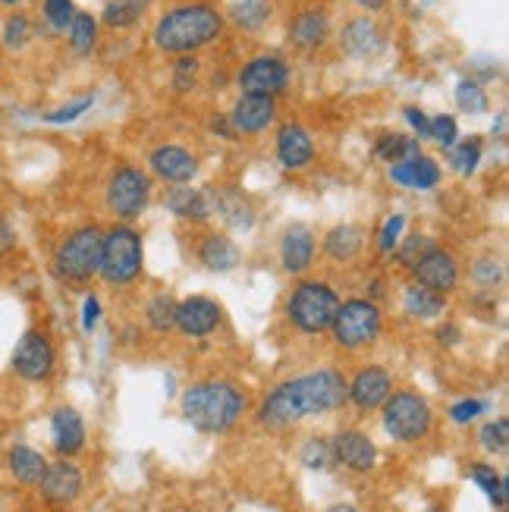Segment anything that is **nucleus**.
<instances>
[{
	"label": "nucleus",
	"mask_w": 509,
	"mask_h": 512,
	"mask_svg": "<svg viewBox=\"0 0 509 512\" xmlns=\"http://www.w3.org/2000/svg\"><path fill=\"white\" fill-rule=\"evenodd\" d=\"M198 85V60L195 57H180L173 63V92L189 95Z\"/></svg>",
	"instance_id": "44"
},
{
	"label": "nucleus",
	"mask_w": 509,
	"mask_h": 512,
	"mask_svg": "<svg viewBox=\"0 0 509 512\" xmlns=\"http://www.w3.org/2000/svg\"><path fill=\"white\" fill-rule=\"evenodd\" d=\"M481 412H484L481 399H459V403L450 409V418L456 421V425H469V421H475Z\"/></svg>",
	"instance_id": "49"
},
{
	"label": "nucleus",
	"mask_w": 509,
	"mask_h": 512,
	"mask_svg": "<svg viewBox=\"0 0 509 512\" xmlns=\"http://www.w3.org/2000/svg\"><path fill=\"white\" fill-rule=\"evenodd\" d=\"M148 164L154 170V176H161L164 183L183 186L198 173V161L195 154L183 145H158L148 154Z\"/></svg>",
	"instance_id": "13"
},
{
	"label": "nucleus",
	"mask_w": 509,
	"mask_h": 512,
	"mask_svg": "<svg viewBox=\"0 0 509 512\" xmlns=\"http://www.w3.org/2000/svg\"><path fill=\"white\" fill-rule=\"evenodd\" d=\"M327 512H356V506H346V503H343V506H330Z\"/></svg>",
	"instance_id": "56"
},
{
	"label": "nucleus",
	"mask_w": 509,
	"mask_h": 512,
	"mask_svg": "<svg viewBox=\"0 0 509 512\" xmlns=\"http://www.w3.org/2000/svg\"><path fill=\"white\" fill-rule=\"evenodd\" d=\"M239 258H242L239 246L224 233H211V236L202 239V246H198V261H202L214 274L233 271V267L239 264Z\"/></svg>",
	"instance_id": "25"
},
{
	"label": "nucleus",
	"mask_w": 509,
	"mask_h": 512,
	"mask_svg": "<svg viewBox=\"0 0 509 512\" xmlns=\"http://www.w3.org/2000/svg\"><path fill=\"white\" fill-rule=\"evenodd\" d=\"M330 38V19L327 13L321 10H308V13H299L293 22H290V41L296 44V48H321V44Z\"/></svg>",
	"instance_id": "26"
},
{
	"label": "nucleus",
	"mask_w": 509,
	"mask_h": 512,
	"mask_svg": "<svg viewBox=\"0 0 509 512\" xmlns=\"http://www.w3.org/2000/svg\"><path fill=\"white\" fill-rule=\"evenodd\" d=\"M145 264V246L142 236L132 230L129 224H117L104 233L101 242V267L98 274L110 283V286H126L142 274Z\"/></svg>",
	"instance_id": "4"
},
{
	"label": "nucleus",
	"mask_w": 509,
	"mask_h": 512,
	"mask_svg": "<svg viewBox=\"0 0 509 512\" xmlns=\"http://www.w3.org/2000/svg\"><path fill=\"white\" fill-rule=\"evenodd\" d=\"M299 456H302V462L308 465V469H318V472L330 469V462H334V450H330V443L318 440V437L308 440Z\"/></svg>",
	"instance_id": "45"
},
{
	"label": "nucleus",
	"mask_w": 509,
	"mask_h": 512,
	"mask_svg": "<svg viewBox=\"0 0 509 512\" xmlns=\"http://www.w3.org/2000/svg\"><path fill=\"white\" fill-rule=\"evenodd\" d=\"M403 117H406V123L412 126L415 139H428V126H431V117L425 114V110H418V107H406V110H403Z\"/></svg>",
	"instance_id": "50"
},
{
	"label": "nucleus",
	"mask_w": 509,
	"mask_h": 512,
	"mask_svg": "<svg viewBox=\"0 0 509 512\" xmlns=\"http://www.w3.org/2000/svg\"><path fill=\"white\" fill-rule=\"evenodd\" d=\"M428 139H434L440 148H453L459 142V123L453 114H437L431 117V126H428Z\"/></svg>",
	"instance_id": "41"
},
{
	"label": "nucleus",
	"mask_w": 509,
	"mask_h": 512,
	"mask_svg": "<svg viewBox=\"0 0 509 512\" xmlns=\"http://www.w3.org/2000/svg\"><path fill=\"white\" fill-rule=\"evenodd\" d=\"M330 450H334V459L352 472H371L374 459H378V450H374V443L362 431H340Z\"/></svg>",
	"instance_id": "22"
},
{
	"label": "nucleus",
	"mask_w": 509,
	"mask_h": 512,
	"mask_svg": "<svg viewBox=\"0 0 509 512\" xmlns=\"http://www.w3.org/2000/svg\"><path fill=\"white\" fill-rule=\"evenodd\" d=\"M145 318H148V324H151L154 330H158V333L170 330L173 321H176V299L167 296V293H158V296H154V299L148 302Z\"/></svg>",
	"instance_id": "39"
},
{
	"label": "nucleus",
	"mask_w": 509,
	"mask_h": 512,
	"mask_svg": "<svg viewBox=\"0 0 509 512\" xmlns=\"http://www.w3.org/2000/svg\"><path fill=\"white\" fill-rule=\"evenodd\" d=\"M346 377L334 368L324 371H312L305 377H296V381H286L277 390H271V396L264 399L261 406V421L264 425H293V421H302L308 415H324L334 412L346 403Z\"/></svg>",
	"instance_id": "1"
},
{
	"label": "nucleus",
	"mask_w": 509,
	"mask_h": 512,
	"mask_svg": "<svg viewBox=\"0 0 509 512\" xmlns=\"http://www.w3.org/2000/svg\"><path fill=\"white\" fill-rule=\"evenodd\" d=\"M101 242H104V230H98V227L73 230L54 252V261H51L54 277L63 283L92 280L101 267Z\"/></svg>",
	"instance_id": "5"
},
{
	"label": "nucleus",
	"mask_w": 509,
	"mask_h": 512,
	"mask_svg": "<svg viewBox=\"0 0 509 512\" xmlns=\"http://www.w3.org/2000/svg\"><path fill=\"white\" fill-rule=\"evenodd\" d=\"M13 371L26 381H48L54 371V346L38 330H26L13 349Z\"/></svg>",
	"instance_id": "11"
},
{
	"label": "nucleus",
	"mask_w": 509,
	"mask_h": 512,
	"mask_svg": "<svg viewBox=\"0 0 509 512\" xmlns=\"http://www.w3.org/2000/svg\"><path fill=\"white\" fill-rule=\"evenodd\" d=\"M334 340L346 349H359L371 340H378L381 333V308L371 299H349L340 302L337 315H334Z\"/></svg>",
	"instance_id": "8"
},
{
	"label": "nucleus",
	"mask_w": 509,
	"mask_h": 512,
	"mask_svg": "<svg viewBox=\"0 0 509 512\" xmlns=\"http://www.w3.org/2000/svg\"><path fill=\"white\" fill-rule=\"evenodd\" d=\"M220 32H224V16L211 4H183L158 19L151 38L164 54H192L217 41Z\"/></svg>",
	"instance_id": "2"
},
{
	"label": "nucleus",
	"mask_w": 509,
	"mask_h": 512,
	"mask_svg": "<svg viewBox=\"0 0 509 512\" xmlns=\"http://www.w3.org/2000/svg\"><path fill=\"white\" fill-rule=\"evenodd\" d=\"M494 129H497V139H506V114L497 117V126Z\"/></svg>",
	"instance_id": "55"
},
{
	"label": "nucleus",
	"mask_w": 509,
	"mask_h": 512,
	"mask_svg": "<svg viewBox=\"0 0 509 512\" xmlns=\"http://www.w3.org/2000/svg\"><path fill=\"white\" fill-rule=\"evenodd\" d=\"M151 198V176L142 173L139 167H120L107 183V211L120 220H136Z\"/></svg>",
	"instance_id": "9"
},
{
	"label": "nucleus",
	"mask_w": 509,
	"mask_h": 512,
	"mask_svg": "<svg viewBox=\"0 0 509 512\" xmlns=\"http://www.w3.org/2000/svg\"><path fill=\"white\" fill-rule=\"evenodd\" d=\"M390 180L406 186V189L428 192V189H434L440 183V167H437L434 158H425V154H418L415 161L390 164Z\"/></svg>",
	"instance_id": "24"
},
{
	"label": "nucleus",
	"mask_w": 509,
	"mask_h": 512,
	"mask_svg": "<svg viewBox=\"0 0 509 512\" xmlns=\"http://www.w3.org/2000/svg\"><path fill=\"white\" fill-rule=\"evenodd\" d=\"M220 324V305L208 296H192L186 302H176V321L173 327H180L186 337L202 340L208 333H214Z\"/></svg>",
	"instance_id": "15"
},
{
	"label": "nucleus",
	"mask_w": 509,
	"mask_h": 512,
	"mask_svg": "<svg viewBox=\"0 0 509 512\" xmlns=\"http://www.w3.org/2000/svg\"><path fill=\"white\" fill-rule=\"evenodd\" d=\"M44 469H48V462L44 456L32 447H13L10 450V472L19 484H38Z\"/></svg>",
	"instance_id": "31"
},
{
	"label": "nucleus",
	"mask_w": 509,
	"mask_h": 512,
	"mask_svg": "<svg viewBox=\"0 0 509 512\" xmlns=\"http://www.w3.org/2000/svg\"><path fill=\"white\" fill-rule=\"evenodd\" d=\"M340 44L349 57L356 60H365V57H374L384 51V35L381 29L374 26L368 16H359V19H349L343 32H340Z\"/></svg>",
	"instance_id": "21"
},
{
	"label": "nucleus",
	"mask_w": 509,
	"mask_h": 512,
	"mask_svg": "<svg viewBox=\"0 0 509 512\" xmlns=\"http://www.w3.org/2000/svg\"><path fill=\"white\" fill-rule=\"evenodd\" d=\"M51 440L60 456H76L85 447V421L76 409L60 406L51 415Z\"/></svg>",
	"instance_id": "23"
},
{
	"label": "nucleus",
	"mask_w": 509,
	"mask_h": 512,
	"mask_svg": "<svg viewBox=\"0 0 509 512\" xmlns=\"http://www.w3.org/2000/svg\"><path fill=\"white\" fill-rule=\"evenodd\" d=\"M16 249V230L7 217H0V255H7Z\"/></svg>",
	"instance_id": "52"
},
{
	"label": "nucleus",
	"mask_w": 509,
	"mask_h": 512,
	"mask_svg": "<svg viewBox=\"0 0 509 512\" xmlns=\"http://www.w3.org/2000/svg\"><path fill=\"white\" fill-rule=\"evenodd\" d=\"M509 443V421L506 418H497L491 425L481 428V447L488 453H503Z\"/></svg>",
	"instance_id": "46"
},
{
	"label": "nucleus",
	"mask_w": 509,
	"mask_h": 512,
	"mask_svg": "<svg viewBox=\"0 0 509 512\" xmlns=\"http://www.w3.org/2000/svg\"><path fill=\"white\" fill-rule=\"evenodd\" d=\"M393 393V377H390V371H384V368H378V365H368V368H362L356 377H352V384H349V390H346V399H352L359 409H378V406H384V399Z\"/></svg>",
	"instance_id": "16"
},
{
	"label": "nucleus",
	"mask_w": 509,
	"mask_h": 512,
	"mask_svg": "<svg viewBox=\"0 0 509 512\" xmlns=\"http://www.w3.org/2000/svg\"><path fill=\"white\" fill-rule=\"evenodd\" d=\"M82 484H85L82 481V472L76 469L73 462H66V459L48 465V469H44V475H41V481H38L44 500L57 503V506L73 503L82 494Z\"/></svg>",
	"instance_id": "17"
},
{
	"label": "nucleus",
	"mask_w": 509,
	"mask_h": 512,
	"mask_svg": "<svg viewBox=\"0 0 509 512\" xmlns=\"http://www.w3.org/2000/svg\"><path fill=\"white\" fill-rule=\"evenodd\" d=\"M315 261V236L308 227L293 224L280 239V264L286 274H305Z\"/></svg>",
	"instance_id": "19"
},
{
	"label": "nucleus",
	"mask_w": 509,
	"mask_h": 512,
	"mask_svg": "<svg viewBox=\"0 0 509 512\" xmlns=\"http://www.w3.org/2000/svg\"><path fill=\"white\" fill-rule=\"evenodd\" d=\"M437 337H440V343H444V340H447V343H459V327H453V324H450V327H440V330H437Z\"/></svg>",
	"instance_id": "53"
},
{
	"label": "nucleus",
	"mask_w": 509,
	"mask_h": 512,
	"mask_svg": "<svg viewBox=\"0 0 509 512\" xmlns=\"http://www.w3.org/2000/svg\"><path fill=\"white\" fill-rule=\"evenodd\" d=\"M472 481L481 487L484 494L491 497V503H494L497 509L506 506V481L491 469V465H472Z\"/></svg>",
	"instance_id": "37"
},
{
	"label": "nucleus",
	"mask_w": 509,
	"mask_h": 512,
	"mask_svg": "<svg viewBox=\"0 0 509 512\" xmlns=\"http://www.w3.org/2000/svg\"><path fill=\"white\" fill-rule=\"evenodd\" d=\"M66 35H70V48L76 57H88L95 51V44H98V19L92 13H79L73 16L70 22V29H66Z\"/></svg>",
	"instance_id": "32"
},
{
	"label": "nucleus",
	"mask_w": 509,
	"mask_h": 512,
	"mask_svg": "<svg viewBox=\"0 0 509 512\" xmlns=\"http://www.w3.org/2000/svg\"><path fill=\"white\" fill-rule=\"evenodd\" d=\"M362 252V230L352 227V224H340L327 233L324 239V255L334 258V261H349Z\"/></svg>",
	"instance_id": "29"
},
{
	"label": "nucleus",
	"mask_w": 509,
	"mask_h": 512,
	"mask_svg": "<svg viewBox=\"0 0 509 512\" xmlns=\"http://www.w3.org/2000/svg\"><path fill=\"white\" fill-rule=\"evenodd\" d=\"M403 308L409 311L412 318L428 321V318L444 315L447 299L440 296V293H434V289L422 286V283H409V286H406V293H403Z\"/></svg>",
	"instance_id": "27"
},
{
	"label": "nucleus",
	"mask_w": 509,
	"mask_h": 512,
	"mask_svg": "<svg viewBox=\"0 0 509 512\" xmlns=\"http://www.w3.org/2000/svg\"><path fill=\"white\" fill-rule=\"evenodd\" d=\"M403 230H406V217H403V214H390V217L384 220L381 233H378V249H381L384 255H390L396 246H400Z\"/></svg>",
	"instance_id": "47"
},
{
	"label": "nucleus",
	"mask_w": 509,
	"mask_h": 512,
	"mask_svg": "<svg viewBox=\"0 0 509 512\" xmlns=\"http://www.w3.org/2000/svg\"><path fill=\"white\" fill-rule=\"evenodd\" d=\"M95 104V95H82V98H76V101H66V104H60L57 110H48L44 114V123H73V120H79L88 107Z\"/></svg>",
	"instance_id": "43"
},
{
	"label": "nucleus",
	"mask_w": 509,
	"mask_h": 512,
	"mask_svg": "<svg viewBox=\"0 0 509 512\" xmlns=\"http://www.w3.org/2000/svg\"><path fill=\"white\" fill-rule=\"evenodd\" d=\"M41 13H44V19H48V26L54 32H66V29H70L73 16H76V4H73V0H44Z\"/></svg>",
	"instance_id": "40"
},
{
	"label": "nucleus",
	"mask_w": 509,
	"mask_h": 512,
	"mask_svg": "<svg viewBox=\"0 0 509 512\" xmlns=\"http://www.w3.org/2000/svg\"><path fill=\"white\" fill-rule=\"evenodd\" d=\"M0 4H7V7H13V4H19V0H0Z\"/></svg>",
	"instance_id": "57"
},
{
	"label": "nucleus",
	"mask_w": 509,
	"mask_h": 512,
	"mask_svg": "<svg viewBox=\"0 0 509 512\" xmlns=\"http://www.w3.org/2000/svg\"><path fill=\"white\" fill-rule=\"evenodd\" d=\"M431 249H437V242L428 239V236H409L400 249H393L396 252V261H400L403 267H415L418 261H422Z\"/></svg>",
	"instance_id": "42"
},
{
	"label": "nucleus",
	"mask_w": 509,
	"mask_h": 512,
	"mask_svg": "<svg viewBox=\"0 0 509 512\" xmlns=\"http://www.w3.org/2000/svg\"><path fill=\"white\" fill-rule=\"evenodd\" d=\"M412 274H415V283H422V286L434 289V293L447 296L459 283V264L450 252L431 249L422 261L412 267Z\"/></svg>",
	"instance_id": "14"
},
{
	"label": "nucleus",
	"mask_w": 509,
	"mask_h": 512,
	"mask_svg": "<svg viewBox=\"0 0 509 512\" xmlns=\"http://www.w3.org/2000/svg\"><path fill=\"white\" fill-rule=\"evenodd\" d=\"M268 16H271L268 0H239L233 7V22L239 29H249V32L261 29L264 22H268Z\"/></svg>",
	"instance_id": "35"
},
{
	"label": "nucleus",
	"mask_w": 509,
	"mask_h": 512,
	"mask_svg": "<svg viewBox=\"0 0 509 512\" xmlns=\"http://www.w3.org/2000/svg\"><path fill=\"white\" fill-rule=\"evenodd\" d=\"M277 161L286 170H305L315 161V142L308 136V129L299 123H286L277 132Z\"/></svg>",
	"instance_id": "18"
},
{
	"label": "nucleus",
	"mask_w": 509,
	"mask_h": 512,
	"mask_svg": "<svg viewBox=\"0 0 509 512\" xmlns=\"http://www.w3.org/2000/svg\"><path fill=\"white\" fill-rule=\"evenodd\" d=\"M453 98H456V104L466 110V114H484L488 110V92L475 82V79H462L459 85H456V92H453Z\"/></svg>",
	"instance_id": "38"
},
{
	"label": "nucleus",
	"mask_w": 509,
	"mask_h": 512,
	"mask_svg": "<svg viewBox=\"0 0 509 512\" xmlns=\"http://www.w3.org/2000/svg\"><path fill=\"white\" fill-rule=\"evenodd\" d=\"M340 296L321 280H302L286 302V315L302 333H321L334 324Z\"/></svg>",
	"instance_id": "6"
},
{
	"label": "nucleus",
	"mask_w": 509,
	"mask_h": 512,
	"mask_svg": "<svg viewBox=\"0 0 509 512\" xmlns=\"http://www.w3.org/2000/svg\"><path fill=\"white\" fill-rule=\"evenodd\" d=\"M374 154L387 164H403V161H415L422 154V145H418L415 136H396V132H384L374 145Z\"/></svg>",
	"instance_id": "30"
},
{
	"label": "nucleus",
	"mask_w": 509,
	"mask_h": 512,
	"mask_svg": "<svg viewBox=\"0 0 509 512\" xmlns=\"http://www.w3.org/2000/svg\"><path fill=\"white\" fill-rule=\"evenodd\" d=\"M447 161L456 173L462 176H472L481 164V139H466V142H456L453 148H447Z\"/></svg>",
	"instance_id": "34"
},
{
	"label": "nucleus",
	"mask_w": 509,
	"mask_h": 512,
	"mask_svg": "<svg viewBox=\"0 0 509 512\" xmlns=\"http://www.w3.org/2000/svg\"><path fill=\"white\" fill-rule=\"evenodd\" d=\"M236 85L242 88V95H268L277 98L290 85V66L280 57H255L239 70Z\"/></svg>",
	"instance_id": "10"
},
{
	"label": "nucleus",
	"mask_w": 509,
	"mask_h": 512,
	"mask_svg": "<svg viewBox=\"0 0 509 512\" xmlns=\"http://www.w3.org/2000/svg\"><path fill=\"white\" fill-rule=\"evenodd\" d=\"M145 10H148V0H110L101 19L107 29H129L145 16Z\"/></svg>",
	"instance_id": "33"
},
{
	"label": "nucleus",
	"mask_w": 509,
	"mask_h": 512,
	"mask_svg": "<svg viewBox=\"0 0 509 512\" xmlns=\"http://www.w3.org/2000/svg\"><path fill=\"white\" fill-rule=\"evenodd\" d=\"M384 428L393 440L415 443L431 431V409L425 403V396H418L412 390L390 393L384 399Z\"/></svg>",
	"instance_id": "7"
},
{
	"label": "nucleus",
	"mask_w": 509,
	"mask_h": 512,
	"mask_svg": "<svg viewBox=\"0 0 509 512\" xmlns=\"http://www.w3.org/2000/svg\"><path fill=\"white\" fill-rule=\"evenodd\" d=\"M167 211L195 220V224H205L208 217H214V189H192V186H173L167 192Z\"/></svg>",
	"instance_id": "20"
},
{
	"label": "nucleus",
	"mask_w": 509,
	"mask_h": 512,
	"mask_svg": "<svg viewBox=\"0 0 509 512\" xmlns=\"http://www.w3.org/2000/svg\"><path fill=\"white\" fill-rule=\"evenodd\" d=\"M98 321H101V302H98V296H85V302H82V327L92 333L98 327Z\"/></svg>",
	"instance_id": "51"
},
{
	"label": "nucleus",
	"mask_w": 509,
	"mask_h": 512,
	"mask_svg": "<svg viewBox=\"0 0 509 512\" xmlns=\"http://www.w3.org/2000/svg\"><path fill=\"white\" fill-rule=\"evenodd\" d=\"M214 214L224 217V224L233 230H249L255 224V214L239 192H214Z\"/></svg>",
	"instance_id": "28"
},
{
	"label": "nucleus",
	"mask_w": 509,
	"mask_h": 512,
	"mask_svg": "<svg viewBox=\"0 0 509 512\" xmlns=\"http://www.w3.org/2000/svg\"><path fill=\"white\" fill-rule=\"evenodd\" d=\"M356 4H359V7H365L368 13H378V10H384L387 0H356Z\"/></svg>",
	"instance_id": "54"
},
{
	"label": "nucleus",
	"mask_w": 509,
	"mask_h": 512,
	"mask_svg": "<svg viewBox=\"0 0 509 512\" xmlns=\"http://www.w3.org/2000/svg\"><path fill=\"white\" fill-rule=\"evenodd\" d=\"M242 409H246V396L224 381H205L186 390L183 396V415L192 421V428L205 434H224L230 431Z\"/></svg>",
	"instance_id": "3"
},
{
	"label": "nucleus",
	"mask_w": 509,
	"mask_h": 512,
	"mask_svg": "<svg viewBox=\"0 0 509 512\" xmlns=\"http://www.w3.org/2000/svg\"><path fill=\"white\" fill-rule=\"evenodd\" d=\"M277 117V101L268 95H242L233 110H230V126L233 132H242V136H258L264 132Z\"/></svg>",
	"instance_id": "12"
},
{
	"label": "nucleus",
	"mask_w": 509,
	"mask_h": 512,
	"mask_svg": "<svg viewBox=\"0 0 509 512\" xmlns=\"http://www.w3.org/2000/svg\"><path fill=\"white\" fill-rule=\"evenodd\" d=\"M472 277L481 286H497L503 280V267H500L497 258H478L475 267H472Z\"/></svg>",
	"instance_id": "48"
},
{
	"label": "nucleus",
	"mask_w": 509,
	"mask_h": 512,
	"mask_svg": "<svg viewBox=\"0 0 509 512\" xmlns=\"http://www.w3.org/2000/svg\"><path fill=\"white\" fill-rule=\"evenodd\" d=\"M428 512H444V509H440V506H431V509H428Z\"/></svg>",
	"instance_id": "58"
},
{
	"label": "nucleus",
	"mask_w": 509,
	"mask_h": 512,
	"mask_svg": "<svg viewBox=\"0 0 509 512\" xmlns=\"http://www.w3.org/2000/svg\"><path fill=\"white\" fill-rule=\"evenodd\" d=\"M0 38H4V44H7L10 51H22L32 41V19L26 13L7 16L4 29H0Z\"/></svg>",
	"instance_id": "36"
}]
</instances>
